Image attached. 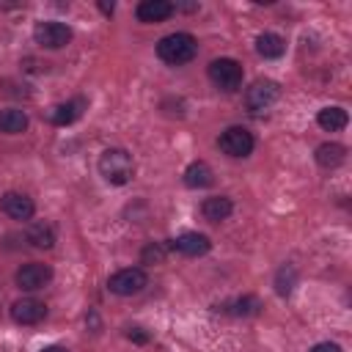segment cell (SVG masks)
I'll return each mask as SVG.
<instances>
[{
  "label": "cell",
  "instance_id": "15",
  "mask_svg": "<svg viewBox=\"0 0 352 352\" xmlns=\"http://www.w3.org/2000/svg\"><path fill=\"white\" fill-rule=\"evenodd\" d=\"M25 239H28L33 248H38V250H50V248L55 245V228H52V223H47V220H36V223L28 226Z\"/></svg>",
  "mask_w": 352,
  "mask_h": 352
},
{
  "label": "cell",
  "instance_id": "3",
  "mask_svg": "<svg viewBox=\"0 0 352 352\" xmlns=\"http://www.w3.org/2000/svg\"><path fill=\"white\" fill-rule=\"evenodd\" d=\"M206 74H209V80H212L217 88H223V91H228V94H231V91H239V88H242V77H245L242 63L234 60V58H214V60L209 63Z\"/></svg>",
  "mask_w": 352,
  "mask_h": 352
},
{
  "label": "cell",
  "instance_id": "27",
  "mask_svg": "<svg viewBox=\"0 0 352 352\" xmlns=\"http://www.w3.org/2000/svg\"><path fill=\"white\" fill-rule=\"evenodd\" d=\"M99 11H102V14H107V16H110V14H113V11H116V6H113V3H104V0H102V3H99Z\"/></svg>",
  "mask_w": 352,
  "mask_h": 352
},
{
  "label": "cell",
  "instance_id": "28",
  "mask_svg": "<svg viewBox=\"0 0 352 352\" xmlns=\"http://www.w3.org/2000/svg\"><path fill=\"white\" fill-rule=\"evenodd\" d=\"M38 352H66V349H63V346H58V344H50V346L38 349Z\"/></svg>",
  "mask_w": 352,
  "mask_h": 352
},
{
  "label": "cell",
  "instance_id": "6",
  "mask_svg": "<svg viewBox=\"0 0 352 352\" xmlns=\"http://www.w3.org/2000/svg\"><path fill=\"white\" fill-rule=\"evenodd\" d=\"M33 38L44 50H60L72 41V28L63 25V22H55V19H41L33 28Z\"/></svg>",
  "mask_w": 352,
  "mask_h": 352
},
{
  "label": "cell",
  "instance_id": "25",
  "mask_svg": "<svg viewBox=\"0 0 352 352\" xmlns=\"http://www.w3.org/2000/svg\"><path fill=\"white\" fill-rule=\"evenodd\" d=\"M308 352H341V346H338L336 341H319V344H314Z\"/></svg>",
  "mask_w": 352,
  "mask_h": 352
},
{
  "label": "cell",
  "instance_id": "22",
  "mask_svg": "<svg viewBox=\"0 0 352 352\" xmlns=\"http://www.w3.org/2000/svg\"><path fill=\"white\" fill-rule=\"evenodd\" d=\"M297 280H300V275H297V267L294 264H283V267H278V272H275V292L280 294V297H289L292 292H294V286H297Z\"/></svg>",
  "mask_w": 352,
  "mask_h": 352
},
{
  "label": "cell",
  "instance_id": "14",
  "mask_svg": "<svg viewBox=\"0 0 352 352\" xmlns=\"http://www.w3.org/2000/svg\"><path fill=\"white\" fill-rule=\"evenodd\" d=\"M231 212H234V204H231L228 195H209V198H204V204H201V214H204L209 223H220V220H226Z\"/></svg>",
  "mask_w": 352,
  "mask_h": 352
},
{
  "label": "cell",
  "instance_id": "18",
  "mask_svg": "<svg viewBox=\"0 0 352 352\" xmlns=\"http://www.w3.org/2000/svg\"><path fill=\"white\" fill-rule=\"evenodd\" d=\"M261 308H264L261 300L253 297V294H242V297H236V300H231V302L223 305V311L231 314V316H258Z\"/></svg>",
  "mask_w": 352,
  "mask_h": 352
},
{
  "label": "cell",
  "instance_id": "2",
  "mask_svg": "<svg viewBox=\"0 0 352 352\" xmlns=\"http://www.w3.org/2000/svg\"><path fill=\"white\" fill-rule=\"evenodd\" d=\"M99 173L107 184H129L132 176H135V162H132V154L126 148H104L99 154Z\"/></svg>",
  "mask_w": 352,
  "mask_h": 352
},
{
  "label": "cell",
  "instance_id": "12",
  "mask_svg": "<svg viewBox=\"0 0 352 352\" xmlns=\"http://www.w3.org/2000/svg\"><path fill=\"white\" fill-rule=\"evenodd\" d=\"M135 16L146 25H157V22H165L173 16V3L170 0H143L138 3L135 8Z\"/></svg>",
  "mask_w": 352,
  "mask_h": 352
},
{
  "label": "cell",
  "instance_id": "4",
  "mask_svg": "<svg viewBox=\"0 0 352 352\" xmlns=\"http://www.w3.org/2000/svg\"><path fill=\"white\" fill-rule=\"evenodd\" d=\"M146 286H148V275L140 267H124L107 278V289L118 297H132V294L143 292Z\"/></svg>",
  "mask_w": 352,
  "mask_h": 352
},
{
  "label": "cell",
  "instance_id": "8",
  "mask_svg": "<svg viewBox=\"0 0 352 352\" xmlns=\"http://www.w3.org/2000/svg\"><path fill=\"white\" fill-rule=\"evenodd\" d=\"M16 286L22 292H38L44 289L50 280H52V267L50 264H41V261H30V264H22L14 275Z\"/></svg>",
  "mask_w": 352,
  "mask_h": 352
},
{
  "label": "cell",
  "instance_id": "1",
  "mask_svg": "<svg viewBox=\"0 0 352 352\" xmlns=\"http://www.w3.org/2000/svg\"><path fill=\"white\" fill-rule=\"evenodd\" d=\"M198 55V41L192 33H168L157 41V58L168 66H184Z\"/></svg>",
  "mask_w": 352,
  "mask_h": 352
},
{
  "label": "cell",
  "instance_id": "11",
  "mask_svg": "<svg viewBox=\"0 0 352 352\" xmlns=\"http://www.w3.org/2000/svg\"><path fill=\"white\" fill-rule=\"evenodd\" d=\"M85 107H88V102H85L82 96H74V99H69V102H60V104L50 107L47 118H50L55 126H69V124H74V121L85 113Z\"/></svg>",
  "mask_w": 352,
  "mask_h": 352
},
{
  "label": "cell",
  "instance_id": "24",
  "mask_svg": "<svg viewBox=\"0 0 352 352\" xmlns=\"http://www.w3.org/2000/svg\"><path fill=\"white\" fill-rule=\"evenodd\" d=\"M126 338L135 341V344H148V341H151L148 330H146V327H138V324H135V327H126Z\"/></svg>",
  "mask_w": 352,
  "mask_h": 352
},
{
  "label": "cell",
  "instance_id": "26",
  "mask_svg": "<svg viewBox=\"0 0 352 352\" xmlns=\"http://www.w3.org/2000/svg\"><path fill=\"white\" fill-rule=\"evenodd\" d=\"M176 8H179V11H198V3H176L173 11H176Z\"/></svg>",
  "mask_w": 352,
  "mask_h": 352
},
{
  "label": "cell",
  "instance_id": "21",
  "mask_svg": "<svg viewBox=\"0 0 352 352\" xmlns=\"http://www.w3.org/2000/svg\"><path fill=\"white\" fill-rule=\"evenodd\" d=\"M283 50H286L283 36H278V33H258V38H256V52H258L261 58H280Z\"/></svg>",
  "mask_w": 352,
  "mask_h": 352
},
{
  "label": "cell",
  "instance_id": "10",
  "mask_svg": "<svg viewBox=\"0 0 352 352\" xmlns=\"http://www.w3.org/2000/svg\"><path fill=\"white\" fill-rule=\"evenodd\" d=\"M47 316V305L36 297H22L11 305V319L16 324H38Z\"/></svg>",
  "mask_w": 352,
  "mask_h": 352
},
{
  "label": "cell",
  "instance_id": "5",
  "mask_svg": "<svg viewBox=\"0 0 352 352\" xmlns=\"http://www.w3.org/2000/svg\"><path fill=\"white\" fill-rule=\"evenodd\" d=\"M278 96H280V85H278L275 80H256V82L245 91V107H248L253 116H258V113L270 110V107L278 102Z\"/></svg>",
  "mask_w": 352,
  "mask_h": 352
},
{
  "label": "cell",
  "instance_id": "17",
  "mask_svg": "<svg viewBox=\"0 0 352 352\" xmlns=\"http://www.w3.org/2000/svg\"><path fill=\"white\" fill-rule=\"evenodd\" d=\"M316 124H319L324 132H341V129L349 124V116H346L344 107L333 104V107H322V110L316 113Z\"/></svg>",
  "mask_w": 352,
  "mask_h": 352
},
{
  "label": "cell",
  "instance_id": "7",
  "mask_svg": "<svg viewBox=\"0 0 352 352\" xmlns=\"http://www.w3.org/2000/svg\"><path fill=\"white\" fill-rule=\"evenodd\" d=\"M217 146H220L223 154H228V157H234V160H242V157H248V154L253 151L256 140H253V135H250L245 126H228V129L220 132Z\"/></svg>",
  "mask_w": 352,
  "mask_h": 352
},
{
  "label": "cell",
  "instance_id": "23",
  "mask_svg": "<svg viewBox=\"0 0 352 352\" xmlns=\"http://www.w3.org/2000/svg\"><path fill=\"white\" fill-rule=\"evenodd\" d=\"M168 256V245L165 242H148L143 250H140V261L143 264H162Z\"/></svg>",
  "mask_w": 352,
  "mask_h": 352
},
{
  "label": "cell",
  "instance_id": "9",
  "mask_svg": "<svg viewBox=\"0 0 352 352\" xmlns=\"http://www.w3.org/2000/svg\"><path fill=\"white\" fill-rule=\"evenodd\" d=\"M209 248H212L209 236L206 234H198V231H187V234H182V236H176V239L168 242V250H176V253L190 256V258L209 253Z\"/></svg>",
  "mask_w": 352,
  "mask_h": 352
},
{
  "label": "cell",
  "instance_id": "20",
  "mask_svg": "<svg viewBox=\"0 0 352 352\" xmlns=\"http://www.w3.org/2000/svg\"><path fill=\"white\" fill-rule=\"evenodd\" d=\"M314 157H316V162L322 168H338L346 160V148L341 143H322V146H316Z\"/></svg>",
  "mask_w": 352,
  "mask_h": 352
},
{
  "label": "cell",
  "instance_id": "19",
  "mask_svg": "<svg viewBox=\"0 0 352 352\" xmlns=\"http://www.w3.org/2000/svg\"><path fill=\"white\" fill-rule=\"evenodd\" d=\"M28 129V116H25V110H19V107H6V110H0V132L3 135H19V132H25Z\"/></svg>",
  "mask_w": 352,
  "mask_h": 352
},
{
  "label": "cell",
  "instance_id": "13",
  "mask_svg": "<svg viewBox=\"0 0 352 352\" xmlns=\"http://www.w3.org/2000/svg\"><path fill=\"white\" fill-rule=\"evenodd\" d=\"M0 209H3L11 220H30L33 212H36V204H33L28 195H22V192H6V195L0 198Z\"/></svg>",
  "mask_w": 352,
  "mask_h": 352
},
{
  "label": "cell",
  "instance_id": "16",
  "mask_svg": "<svg viewBox=\"0 0 352 352\" xmlns=\"http://www.w3.org/2000/svg\"><path fill=\"white\" fill-rule=\"evenodd\" d=\"M214 182V173H212V168L204 162V160H195V162H190L187 168H184V184L190 187V190H204V187H209Z\"/></svg>",
  "mask_w": 352,
  "mask_h": 352
}]
</instances>
